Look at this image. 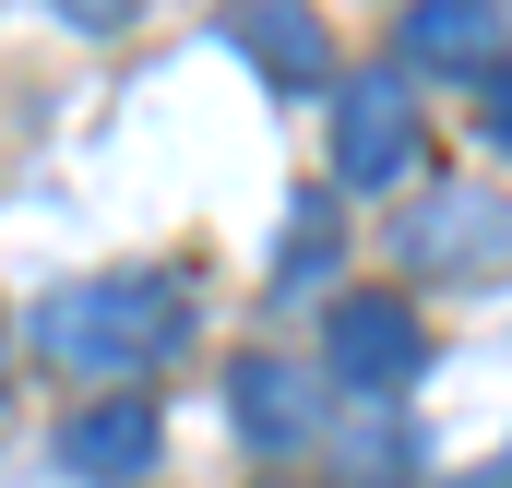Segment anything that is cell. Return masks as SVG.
Here are the masks:
<instances>
[{"label":"cell","instance_id":"5b68a950","mask_svg":"<svg viewBox=\"0 0 512 488\" xmlns=\"http://www.w3.org/2000/svg\"><path fill=\"white\" fill-rule=\"evenodd\" d=\"M512 48V12H489V0H417L405 12V60H429V72H489Z\"/></svg>","mask_w":512,"mask_h":488},{"label":"cell","instance_id":"3957f363","mask_svg":"<svg viewBox=\"0 0 512 488\" xmlns=\"http://www.w3.org/2000/svg\"><path fill=\"white\" fill-rule=\"evenodd\" d=\"M417 358H429V334H417V310L405 298H334V322H322V369L346 381V393H405L417 381Z\"/></svg>","mask_w":512,"mask_h":488},{"label":"cell","instance_id":"8992f818","mask_svg":"<svg viewBox=\"0 0 512 488\" xmlns=\"http://www.w3.org/2000/svg\"><path fill=\"white\" fill-rule=\"evenodd\" d=\"M227 417H239L251 441H310L322 405H310V381L286 358H227Z\"/></svg>","mask_w":512,"mask_h":488},{"label":"cell","instance_id":"7a4b0ae2","mask_svg":"<svg viewBox=\"0 0 512 488\" xmlns=\"http://www.w3.org/2000/svg\"><path fill=\"white\" fill-rule=\"evenodd\" d=\"M405 155H417V84L405 72H346V96H334V179L346 191H382L405 179Z\"/></svg>","mask_w":512,"mask_h":488},{"label":"cell","instance_id":"277c9868","mask_svg":"<svg viewBox=\"0 0 512 488\" xmlns=\"http://www.w3.org/2000/svg\"><path fill=\"white\" fill-rule=\"evenodd\" d=\"M60 453H72V477L131 488L143 465H155V405H143V393H108V405H84V417L60 429Z\"/></svg>","mask_w":512,"mask_h":488},{"label":"cell","instance_id":"52a82bcc","mask_svg":"<svg viewBox=\"0 0 512 488\" xmlns=\"http://www.w3.org/2000/svg\"><path fill=\"white\" fill-rule=\"evenodd\" d=\"M239 48H251L274 84H322V24L310 12H239Z\"/></svg>","mask_w":512,"mask_h":488},{"label":"cell","instance_id":"6da1fadb","mask_svg":"<svg viewBox=\"0 0 512 488\" xmlns=\"http://www.w3.org/2000/svg\"><path fill=\"white\" fill-rule=\"evenodd\" d=\"M179 286L167 274H96V286H60L48 310H36V346L60 369H96V381H131V369H155L179 346Z\"/></svg>","mask_w":512,"mask_h":488},{"label":"cell","instance_id":"ba28073f","mask_svg":"<svg viewBox=\"0 0 512 488\" xmlns=\"http://www.w3.org/2000/svg\"><path fill=\"white\" fill-rule=\"evenodd\" d=\"M489 239H501V215H489L477 191H441V215L417 227V250H429V262H453V250H489Z\"/></svg>","mask_w":512,"mask_h":488},{"label":"cell","instance_id":"9c48e42d","mask_svg":"<svg viewBox=\"0 0 512 488\" xmlns=\"http://www.w3.org/2000/svg\"><path fill=\"white\" fill-rule=\"evenodd\" d=\"M489 143H501V155H512V72H501V84H489Z\"/></svg>","mask_w":512,"mask_h":488}]
</instances>
